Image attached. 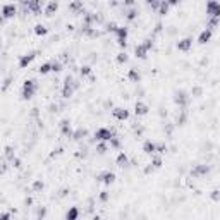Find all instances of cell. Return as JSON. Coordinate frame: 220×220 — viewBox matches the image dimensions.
Segmentation results:
<instances>
[{"mask_svg": "<svg viewBox=\"0 0 220 220\" xmlns=\"http://www.w3.org/2000/svg\"><path fill=\"white\" fill-rule=\"evenodd\" d=\"M167 4H169V5H177L179 4V0H165Z\"/></svg>", "mask_w": 220, "mask_h": 220, "instance_id": "obj_28", "label": "cell"}, {"mask_svg": "<svg viewBox=\"0 0 220 220\" xmlns=\"http://www.w3.org/2000/svg\"><path fill=\"white\" fill-rule=\"evenodd\" d=\"M77 217V208H71L67 212V218H76Z\"/></svg>", "mask_w": 220, "mask_h": 220, "instance_id": "obj_18", "label": "cell"}, {"mask_svg": "<svg viewBox=\"0 0 220 220\" xmlns=\"http://www.w3.org/2000/svg\"><path fill=\"white\" fill-rule=\"evenodd\" d=\"M208 170H210V167H208V165H198L193 172H191V174L198 177V176H205V174H208Z\"/></svg>", "mask_w": 220, "mask_h": 220, "instance_id": "obj_7", "label": "cell"}, {"mask_svg": "<svg viewBox=\"0 0 220 220\" xmlns=\"http://www.w3.org/2000/svg\"><path fill=\"white\" fill-rule=\"evenodd\" d=\"M33 59H34V55H33V54L24 55V57H21V62H19V65H21V67H26V65L29 64V62H31Z\"/></svg>", "mask_w": 220, "mask_h": 220, "instance_id": "obj_14", "label": "cell"}, {"mask_svg": "<svg viewBox=\"0 0 220 220\" xmlns=\"http://www.w3.org/2000/svg\"><path fill=\"white\" fill-rule=\"evenodd\" d=\"M98 151H100V153H105V151H107V146H105V145H100V146H98Z\"/></svg>", "mask_w": 220, "mask_h": 220, "instance_id": "obj_29", "label": "cell"}, {"mask_svg": "<svg viewBox=\"0 0 220 220\" xmlns=\"http://www.w3.org/2000/svg\"><path fill=\"white\" fill-rule=\"evenodd\" d=\"M90 72H91V67H88V65H84V67H83V69H81V74H83V76L90 74Z\"/></svg>", "mask_w": 220, "mask_h": 220, "instance_id": "obj_23", "label": "cell"}, {"mask_svg": "<svg viewBox=\"0 0 220 220\" xmlns=\"http://www.w3.org/2000/svg\"><path fill=\"white\" fill-rule=\"evenodd\" d=\"M117 60H119V62H126V60H127V57H126V54H119Z\"/></svg>", "mask_w": 220, "mask_h": 220, "instance_id": "obj_27", "label": "cell"}, {"mask_svg": "<svg viewBox=\"0 0 220 220\" xmlns=\"http://www.w3.org/2000/svg\"><path fill=\"white\" fill-rule=\"evenodd\" d=\"M191 47H193V40H191V38H184V40H181V41L177 43V48L182 50V52H188Z\"/></svg>", "mask_w": 220, "mask_h": 220, "instance_id": "obj_5", "label": "cell"}, {"mask_svg": "<svg viewBox=\"0 0 220 220\" xmlns=\"http://www.w3.org/2000/svg\"><path fill=\"white\" fill-rule=\"evenodd\" d=\"M100 199H102V201H107V199H108V193H107V191H102V194H100Z\"/></svg>", "mask_w": 220, "mask_h": 220, "instance_id": "obj_25", "label": "cell"}, {"mask_svg": "<svg viewBox=\"0 0 220 220\" xmlns=\"http://www.w3.org/2000/svg\"><path fill=\"white\" fill-rule=\"evenodd\" d=\"M33 189H34V191H40V189H43V182H41V181H36V182L33 184Z\"/></svg>", "mask_w": 220, "mask_h": 220, "instance_id": "obj_22", "label": "cell"}, {"mask_svg": "<svg viewBox=\"0 0 220 220\" xmlns=\"http://www.w3.org/2000/svg\"><path fill=\"white\" fill-rule=\"evenodd\" d=\"M34 31H36L38 34H45V33H47V29H45L43 26H36V29H34Z\"/></svg>", "mask_w": 220, "mask_h": 220, "instance_id": "obj_24", "label": "cell"}, {"mask_svg": "<svg viewBox=\"0 0 220 220\" xmlns=\"http://www.w3.org/2000/svg\"><path fill=\"white\" fill-rule=\"evenodd\" d=\"M95 138L100 140V141H108V140H112V138H113V134H112V131H110V129L100 127L97 133H95Z\"/></svg>", "mask_w": 220, "mask_h": 220, "instance_id": "obj_1", "label": "cell"}, {"mask_svg": "<svg viewBox=\"0 0 220 220\" xmlns=\"http://www.w3.org/2000/svg\"><path fill=\"white\" fill-rule=\"evenodd\" d=\"M148 112V107H146L145 103H136V113H138V115H145V113Z\"/></svg>", "mask_w": 220, "mask_h": 220, "instance_id": "obj_13", "label": "cell"}, {"mask_svg": "<svg viewBox=\"0 0 220 220\" xmlns=\"http://www.w3.org/2000/svg\"><path fill=\"white\" fill-rule=\"evenodd\" d=\"M129 77H131L133 81H138V79H140V74H138V72H136V71L133 69L131 72H129Z\"/></svg>", "mask_w": 220, "mask_h": 220, "instance_id": "obj_21", "label": "cell"}, {"mask_svg": "<svg viewBox=\"0 0 220 220\" xmlns=\"http://www.w3.org/2000/svg\"><path fill=\"white\" fill-rule=\"evenodd\" d=\"M148 50H150V48H148L146 45H138V47H136V55H138V57H141V59H145Z\"/></svg>", "mask_w": 220, "mask_h": 220, "instance_id": "obj_9", "label": "cell"}, {"mask_svg": "<svg viewBox=\"0 0 220 220\" xmlns=\"http://www.w3.org/2000/svg\"><path fill=\"white\" fill-rule=\"evenodd\" d=\"M98 179H100V181H103V182L110 184V182H112V181H113L115 177H113V174H112V172H105V174H102V176H100Z\"/></svg>", "mask_w": 220, "mask_h": 220, "instance_id": "obj_11", "label": "cell"}, {"mask_svg": "<svg viewBox=\"0 0 220 220\" xmlns=\"http://www.w3.org/2000/svg\"><path fill=\"white\" fill-rule=\"evenodd\" d=\"M55 11H57V2H50L48 7H47V11H45V14H47V16H52Z\"/></svg>", "mask_w": 220, "mask_h": 220, "instance_id": "obj_15", "label": "cell"}, {"mask_svg": "<svg viewBox=\"0 0 220 220\" xmlns=\"http://www.w3.org/2000/svg\"><path fill=\"white\" fill-rule=\"evenodd\" d=\"M176 103H177V105H186V103H188V95L182 93V91H179L177 95H176Z\"/></svg>", "mask_w": 220, "mask_h": 220, "instance_id": "obj_8", "label": "cell"}, {"mask_svg": "<svg viewBox=\"0 0 220 220\" xmlns=\"http://www.w3.org/2000/svg\"><path fill=\"white\" fill-rule=\"evenodd\" d=\"M2 16L5 17V19L14 17L16 16V5H14V4H7V5H4V9H2Z\"/></svg>", "mask_w": 220, "mask_h": 220, "instance_id": "obj_4", "label": "cell"}, {"mask_svg": "<svg viewBox=\"0 0 220 220\" xmlns=\"http://www.w3.org/2000/svg\"><path fill=\"white\" fill-rule=\"evenodd\" d=\"M48 71H52V67H50L48 64H43L41 67H40V72H41V74H47Z\"/></svg>", "mask_w": 220, "mask_h": 220, "instance_id": "obj_20", "label": "cell"}, {"mask_svg": "<svg viewBox=\"0 0 220 220\" xmlns=\"http://www.w3.org/2000/svg\"><path fill=\"white\" fill-rule=\"evenodd\" d=\"M134 16H136V12H134V11H129V12H127V19H134Z\"/></svg>", "mask_w": 220, "mask_h": 220, "instance_id": "obj_30", "label": "cell"}, {"mask_svg": "<svg viewBox=\"0 0 220 220\" xmlns=\"http://www.w3.org/2000/svg\"><path fill=\"white\" fill-rule=\"evenodd\" d=\"M36 90V84H34V81H26L24 86H22V97L24 98H31L33 93Z\"/></svg>", "mask_w": 220, "mask_h": 220, "instance_id": "obj_2", "label": "cell"}, {"mask_svg": "<svg viewBox=\"0 0 220 220\" xmlns=\"http://www.w3.org/2000/svg\"><path fill=\"white\" fill-rule=\"evenodd\" d=\"M153 165H155V167H160L162 165V160H160V158H155V160H153Z\"/></svg>", "mask_w": 220, "mask_h": 220, "instance_id": "obj_31", "label": "cell"}, {"mask_svg": "<svg viewBox=\"0 0 220 220\" xmlns=\"http://www.w3.org/2000/svg\"><path fill=\"white\" fill-rule=\"evenodd\" d=\"M117 163L120 167H124V165H127V156L124 155V153H120V155L117 156Z\"/></svg>", "mask_w": 220, "mask_h": 220, "instance_id": "obj_17", "label": "cell"}, {"mask_svg": "<svg viewBox=\"0 0 220 220\" xmlns=\"http://www.w3.org/2000/svg\"><path fill=\"white\" fill-rule=\"evenodd\" d=\"M155 150H156V146H155V143H151V141H146L145 146H143V151H145V153H155Z\"/></svg>", "mask_w": 220, "mask_h": 220, "instance_id": "obj_12", "label": "cell"}, {"mask_svg": "<svg viewBox=\"0 0 220 220\" xmlns=\"http://www.w3.org/2000/svg\"><path fill=\"white\" fill-rule=\"evenodd\" d=\"M79 7H81V2H74V4H71V11H76Z\"/></svg>", "mask_w": 220, "mask_h": 220, "instance_id": "obj_26", "label": "cell"}, {"mask_svg": "<svg viewBox=\"0 0 220 220\" xmlns=\"http://www.w3.org/2000/svg\"><path fill=\"white\" fill-rule=\"evenodd\" d=\"M210 38H212V31H210V29H205V31L199 34L198 41L199 43H206V41H210Z\"/></svg>", "mask_w": 220, "mask_h": 220, "instance_id": "obj_10", "label": "cell"}, {"mask_svg": "<svg viewBox=\"0 0 220 220\" xmlns=\"http://www.w3.org/2000/svg\"><path fill=\"white\" fill-rule=\"evenodd\" d=\"M113 117L119 119V120H124V119L129 117V112L126 108H115V110H113Z\"/></svg>", "mask_w": 220, "mask_h": 220, "instance_id": "obj_6", "label": "cell"}, {"mask_svg": "<svg viewBox=\"0 0 220 220\" xmlns=\"http://www.w3.org/2000/svg\"><path fill=\"white\" fill-rule=\"evenodd\" d=\"M162 0H148V5L153 7V9H158V5H160Z\"/></svg>", "mask_w": 220, "mask_h": 220, "instance_id": "obj_19", "label": "cell"}, {"mask_svg": "<svg viewBox=\"0 0 220 220\" xmlns=\"http://www.w3.org/2000/svg\"><path fill=\"white\" fill-rule=\"evenodd\" d=\"M206 14H210V16H213V17H218L220 9H218V2L217 0H210L208 4H206Z\"/></svg>", "mask_w": 220, "mask_h": 220, "instance_id": "obj_3", "label": "cell"}, {"mask_svg": "<svg viewBox=\"0 0 220 220\" xmlns=\"http://www.w3.org/2000/svg\"><path fill=\"white\" fill-rule=\"evenodd\" d=\"M124 4H126V5H133V4H134V0H124Z\"/></svg>", "mask_w": 220, "mask_h": 220, "instance_id": "obj_32", "label": "cell"}, {"mask_svg": "<svg viewBox=\"0 0 220 220\" xmlns=\"http://www.w3.org/2000/svg\"><path fill=\"white\" fill-rule=\"evenodd\" d=\"M158 9H160V14H162V16H165L167 11H169V4H167L165 0H162L160 5H158Z\"/></svg>", "mask_w": 220, "mask_h": 220, "instance_id": "obj_16", "label": "cell"}]
</instances>
